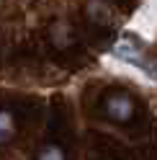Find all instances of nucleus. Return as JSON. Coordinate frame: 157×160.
<instances>
[{"label":"nucleus","mask_w":157,"mask_h":160,"mask_svg":"<svg viewBox=\"0 0 157 160\" xmlns=\"http://www.w3.org/2000/svg\"><path fill=\"white\" fill-rule=\"evenodd\" d=\"M103 114L116 124H129L134 114H136V106H134V98L126 93V91H111L106 93L103 98Z\"/></svg>","instance_id":"obj_1"},{"label":"nucleus","mask_w":157,"mask_h":160,"mask_svg":"<svg viewBox=\"0 0 157 160\" xmlns=\"http://www.w3.org/2000/svg\"><path fill=\"white\" fill-rule=\"evenodd\" d=\"M113 54L116 57H121L124 62H131V65H139L144 67V54H142V44L136 42L134 36H121L119 42L113 44Z\"/></svg>","instance_id":"obj_2"},{"label":"nucleus","mask_w":157,"mask_h":160,"mask_svg":"<svg viewBox=\"0 0 157 160\" xmlns=\"http://www.w3.org/2000/svg\"><path fill=\"white\" fill-rule=\"evenodd\" d=\"M49 44H52L54 49H70L75 47V31L72 26L67 21H54L52 26H49Z\"/></svg>","instance_id":"obj_3"},{"label":"nucleus","mask_w":157,"mask_h":160,"mask_svg":"<svg viewBox=\"0 0 157 160\" xmlns=\"http://www.w3.org/2000/svg\"><path fill=\"white\" fill-rule=\"evenodd\" d=\"M85 16L90 18L93 23H111V5L106 3V0H88L85 3Z\"/></svg>","instance_id":"obj_4"},{"label":"nucleus","mask_w":157,"mask_h":160,"mask_svg":"<svg viewBox=\"0 0 157 160\" xmlns=\"http://www.w3.org/2000/svg\"><path fill=\"white\" fill-rule=\"evenodd\" d=\"M16 137V119L11 111H0V145L11 142Z\"/></svg>","instance_id":"obj_5"},{"label":"nucleus","mask_w":157,"mask_h":160,"mask_svg":"<svg viewBox=\"0 0 157 160\" xmlns=\"http://www.w3.org/2000/svg\"><path fill=\"white\" fill-rule=\"evenodd\" d=\"M36 160H67V155L59 145H41L36 150Z\"/></svg>","instance_id":"obj_6"},{"label":"nucleus","mask_w":157,"mask_h":160,"mask_svg":"<svg viewBox=\"0 0 157 160\" xmlns=\"http://www.w3.org/2000/svg\"><path fill=\"white\" fill-rule=\"evenodd\" d=\"M147 70H150V75L157 80V59H155V62H150V65H147Z\"/></svg>","instance_id":"obj_7"}]
</instances>
